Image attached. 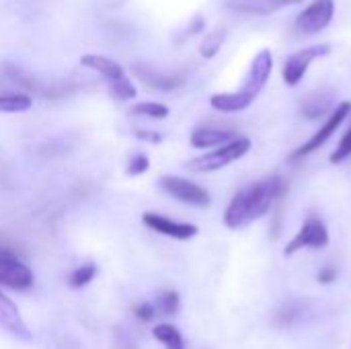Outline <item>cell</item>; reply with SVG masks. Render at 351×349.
Here are the masks:
<instances>
[{
  "mask_svg": "<svg viewBox=\"0 0 351 349\" xmlns=\"http://www.w3.org/2000/svg\"><path fill=\"white\" fill-rule=\"evenodd\" d=\"M288 195V183L274 175L265 177L257 183H253L249 189H241L228 204L224 212V224L232 230H239L247 226L249 222L265 216L276 202L286 200Z\"/></svg>",
  "mask_w": 351,
  "mask_h": 349,
  "instance_id": "cell-1",
  "label": "cell"
},
{
  "mask_svg": "<svg viewBox=\"0 0 351 349\" xmlns=\"http://www.w3.org/2000/svg\"><path fill=\"white\" fill-rule=\"evenodd\" d=\"M249 150H251L249 138H232L230 142L216 146V150L206 152V154L189 160L187 169L193 173H214V171H220V169L228 167L230 163L243 158Z\"/></svg>",
  "mask_w": 351,
  "mask_h": 349,
  "instance_id": "cell-2",
  "label": "cell"
},
{
  "mask_svg": "<svg viewBox=\"0 0 351 349\" xmlns=\"http://www.w3.org/2000/svg\"><path fill=\"white\" fill-rule=\"evenodd\" d=\"M350 111H351L350 101L339 103V105L329 113V117H327V121L323 123V128H319V130L313 134V138H311L308 142H304L302 146H298V148L290 154V160H300V158H304V156L313 154L315 150H319L321 146H325V144L329 142V138H331V136L339 130V125L346 121V117L350 115Z\"/></svg>",
  "mask_w": 351,
  "mask_h": 349,
  "instance_id": "cell-3",
  "label": "cell"
},
{
  "mask_svg": "<svg viewBox=\"0 0 351 349\" xmlns=\"http://www.w3.org/2000/svg\"><path fill=\"white\" fill-rule=\"evenodd\" d=\"M160 187H162L171 197H175V200H179V202H183V204H187V206L208 208V206L212 204L210 193H208L202 185H197V183H193V181H189V179L177 177V175H167V177H162V179H160Z\"/></svg>",
  "mask_w": 351,
  "mask_h": 349,
  "instance_id": "cell-4",
  "label": "cell"
},
{
  "mask_svg": "<svg viewBox=\"0 0 351 349\" xmlns=\"http://www.w3.org/2000/svg\"><path fill=\"white\" fill-rule=\"evenodd\" d=\"M35 284V276L29 265H25L16 255L0 249V286L10 290H29Z\"/></svg>",
  "mask_w": 351,
  "mask_h": 349,
  "instance_id": "cell-5",
  "label": "cell"
},
{
  "mask_svg": "<svg viewBox=\"0 0 351 349\" xmlns=\"http://www.w3.org/2000/svg\"><path fill=\"white\" fill-rule=\"evenodd\" d=\"M335 14L333 0H313L298 16H296V31L302 35H315L329 27Z\"/></svg>",
  "mask_w": 351,
  "mask_h": 349,
  "instance_id": "cell-6",
  "label": "cell"
},
{
  "mask_svg": "<svg viewBox=\"0 0 351 349\" xmlns=\"http://www.w3.org/2000/svg\"><path fill=\"white\" fill-rule=\"evenodd\" d=\"M331 51V45L327 43H319V45H311V47H304L296 53H292L286 62H284V68H282V76L286 80L288 86H296L300 84V80L304 78V74L308 72V66L317 60V58H323Z\"/></svg>",
  "mask_w": 351,
  "mask_h": 349,
  "instance_id": "cell-7",
  "label": "cell"
},
{
  "mask_svg": "<svg viewBox=\"0 0 351 349\" xmlns=\"http://www.w3.org/2000/svg\"><path fill=\"white\" fill-rule=\"evenodd\" d=\"M329 245V230L325 226V222L321 218H308L304 222V226L296 232V237L286 245L284 255L292 257L302 249H323Z\"/></svg>",
  "mask_w": 351,
  "mask_h": 349,
  "instance_id": "cell-8",
  "label": "cell"
},
{
  "mask_svg": "<svg viewBox=\"0 0 351 349\" xmlns=\"http://www.w3.org/2000/svg\"><path fill=\"white\" fill-rule=\"evenodd\" d=\"M142 222L150 230H154V232H158L162 237H171L175 241H189V239H193L199 232V228L195 224L177 222V220H171L169 216H162V214H156V212L142 214Z\"/></svg>",
  "mask_w": 351,
  "mask_h": 349,
  "instance_id": "cell-9",
  "label": "cell"
},
{
  "mask_svg": "<svg viewBox=\"0 0 351 349\" xmlns=\"http://www.w3.org/2000/svg\"><path fill=\"white\" fill-rule=\"evenodd\" d=\"M0 329L6 331L16 341H23V344L33 341V335H31L29 327L25 325L19 309L14 306V302L2 290H0Z\"/></svg>",
  "mask_w": 351,
  "mask_h": 349,
  "instance_id": "cell-10",
  "label": "cell"
},
{
  "mask_svg": "<svg viewBox=\"0 0 351 349\" xmlns=\"http://www.w3.org/2000/svg\"><path fill=\"white\" fill-rule=\"evenodd\" d=\"M271 70H274V56L269 49H261L249 68L243 91L251 93L253 97H259V93L263 91V86L267 84V80L271 76Z\"/></svg>",
  "mask_w": 351,
  "mask_h": 349,
  "instance_id": "cell-11",
  "label": "cell"
},
{
  "mask_svg": "<svg viewBox=\"0 0 351 349\" xmlns=\"http://www.w3.org/2000/svg\"><path fill=\"white\" fill-rule=\"evenodd\" d=\"M134 74L146 82L150 88H156V91H173V88H179L183 84V76L181 74H173V72H162L154 66H148V64H136L134 66Z\"/></svg>",
  "mask_w": 351,
  "mask_h": 349,
  "instance_id": "cell-12",
  "label": "cell"
},
{
  "mask_svg": "<svg viewBox=\"0 0 351 349\" xmlns=\"http://www.w3.org/2000/svg\"><path fill=\"white\" fill-rule=\"evenodd\" d=\"M302 0H228L226 6L239 14H257V16H265V14H274L286 6L292 4H300Z\"/></svg>",
  "mask_w": 351,
  "mask_h": 349,
  "instance_id": "cell-13",
  "label": "cell"
},
{
  "mask_svg": "<svg viewBox=\"0 0 351 349\" xmlns=\"http://www.w3.org/2000/svg\"><path fill=\"white\" fill-rule=\"evenodd\" d=\"M333 103H335L333 88H317V91L308 93L306 97H302L300 113L306 119H319V117L327 115L333 109Z\"/></svg>",
  "mask_w": 351,
  "mask_h": 349,
  "instance_id": "cell-14",
  "label": "cell"
},
{
  "mask_svg": "<svg viewBox=\"0 0 351 349\" xmlns=\"http://www.w3.org/2000/svg\"><path fill=\"white\" fill-rule=\"evenodd\" d=\"M255 99L257 97H253L251 93L241 88L237 93H216V95H212L210 105L220 113H239V111H245L247 107H251Z\"/></svg>",
  "mask_w": 351,
  "mask_h": 349,
  "instance_id": "cell-15",
  "label": "cell"
},
{
  "mask_svg": "<svg viewBox=\"0 0 351 349\" xmlns=\"http://www.w3.org/2000/svg\"><path fill=\"white\" fill-rule=\"evenodd\" d=\"M33 107V97L16 86L0 82V113H25Z\"/></svg>",
  "mask_w": 351,
  "mask_h": 349,
  "instance_id": "cell-16",
  "label": "cell"
},
{
  "mask_svg": "<svg viewBox=\"0 0 351 349\" xmlns=\"http://www.w3.org/2000/svg\"><path fill=\"white\" fill-rule=\"evenodd\" d=\"M80 64L93 72H99L107 82H113V80H119L125 76V70L121 68L119 62L107 58V56H99V53H86L80 58Z\"/></svg>",
  "mask_w": 351,
  "mask_h": 349,
  "instance_id": "cell-17",
  "label": "cell"
},
{
  "mask_svg": "<svg viewBox=\"0 0 351 349\" xmlns=\"http://www.w3.org/2000/svg\"><path fill=\"white\" fill-rule=\"evenodd\" d=\"M234 134L230 130H220V128H195L191 134V146L195 148H216L226 142H230Z\"/></svg>",
  "mask_w": 351,
  "mask_h": 349,
  "instance_id": "cell-18",
  "label": "cell"
},
{
  "mask_svg": "<svg viewBox=\"0 0 351 349\" xmlns=\"http://www.w3.org/2000/svg\"><path fill=\"white\" fill-rule=\"evenodd\" d=\"M152 335L154 339L165 346V349H185V341H183V335L179 333L177 327L169 325V323H160L152 329Z\"/></svg>",
  "mask_w": 351,
  "mask_h": 349,
  "instance_id": "cell-19",
  "label": "cell"
},
{
  "mask_svg": "<svg viewBox=\"0 0 351 349\" xmlns=\"http://www.w3.org/2000/svg\"><path fill=\"white\" fill-rule=\"evenodd\" d=\"M130 113L136 115V117L165 119V117H169V107L162 105V103H156V101H142V103H136V105L130 109Z\"/></svg>",
  "mask_w": 351,
  "mask_h": 349,
  "instance_id": "cell-20",
  "label": "cell"
},
{
  "mask_svg": "<svg viewBox=\"0 0 351 349\" xmlns=\"http://www.w3.org/2000/svg\"><path fill=\"white\" fill-rule=\"evenodd\" d=\"M156 313L165 315V317H175L181 309V298L175 290H165L158 298H156V304H154Z\"/></svg>",
  "mask_w": 351,
  "mask_h": 349,
  "instance_id": "cell-21",
  "label": "cell"
},
{
  "mask_svg": "<svg viewBox=\"0 0 351 349\" xmlns=\"http://www.w3.org/2000/svg\"><path fill=\"white\" fill-rule=\"evenodd\" d=\"M224 39H226V31H224V29H216L214 33H210V35L204 37V41H202V45H199V53H202L204 58H214V56L220 51Z\"/></svg>",
  "mask_w": 351,
  "mask_h": 349,
  "instance_id": "cell-22",
  "label": "cell"
},
{
  "mask_svg": "<svg viewBox=\"0 0 351 349\" xmlns=\"http://www.w3.org/2000/svg\"><path fill=\"white\" fill-rule=\"evenodd\" d=\"M95 276H97V265H93V263H86V265H82V267H78V269H74L72 274H70V278H68V284L72 286V288H84V286H88L93 280H95Z\"/></svg>",
  "mask_w": 351,
  "mask_h": 349,
  "instance_id": "cell-23",
  "label": "cell"
},
{
  "mask_svg": "<svg viewBox=\"0 0 351 349\" xmlns=\"http://www.w3.org/2000/svg\"><path fill=\"white\" fill-rule=\"evenodd\" d=\"M109 88H111V95L115 99H119V101H132V99H136V93H138L136 86L132 84V80L128 76L109 82Z\"/></svg>",
  "mask_w": 351,
  "mask_h": 349,
  "instance_id": "cell-24",
  "label": "cell"
},
{
  "mask_svg": "<svg viewBox=\"0 0 351 349\" xmlns=\"http://www.w3.org/2000/svg\"><path fill=\"white\" fill-rule=\"evenodd\" d=\"M351 156V128L343 134V138H341V142H339V146H337V150L329 156V160L333 163V165H339V163H343L346 158H350Z\"/></svg>",
  "mask_w": 351,
  "mask_h": 349,
  "instance_id": "cell-25",
  "label": "cell"
},
{
  "mask_svg": "<svg viewBox=\"0 0 351 349\" xmlns=\"http://www.w3.org/2000/svg\"><path fill=\"white\" fill-rule=\"evenodd\" d=\"M300 315H302V306H300V304H286V306L280 309L276 321H278V325H290V323H294Z\"/></svg>",
  "mask_w": 351,
  "mask_h": 349,
  "instance_id": "cell-26",
  "label": "cell"
},
{
  "mask_svg": "<svg viewBox=\"0 0 351 349\" xmlns=\"http://www.w3.org/2000/svg\"><path fill=\"white\" fill-rule=\"evenodd\" d=\"M148 167H150V158H148L146 154L138 152V154H134V156L130 158L125 171H128V175H142V173L148 171Z\"/></svg>",
  "mask_w": 351,
  "mask_h": 349,
  "instance_id": "cell-27",
  "label": "cell"
},
{
  "mask_svg": "<svg viewBox=\"0 0 351 349\" xmlns=\"http://www.w3.org/2000/svg\"><path fill=\"white\" fill-rule=\"evenodd\" d=\"M132 313H134L142 323H148V321L154 319L156 309H154L152 304H134V306H132Z\"/></svg>",
  "mask_w": 351,
  "mask_h": 349,
  "instance_id": "cell-28",
  "label": "cell"
},
{
  "mask_svg": "<svg viewBox=\"0 0 351 349\" xmlns=\"http://www.w3.org/2000/svg\"><path fill=\"white\" fill-rule=\"evenodd\" d=\"M136 138L144 140V142H152V144H158L162 140V134L158 132H146V130H138L136 132Z\"/></svg>",
  "mask_w": 351,
  "mask_h": 349,
  "instance_id": "cell-29",
  "label": "cell"
},
{
  "mask_svg": "<svg viewBox=\"0 0 351 349\" xmlns=\"http://www.w3.org/2000/svg\"><path fill=\"white\" fill-rule=\"evenodd\" d=\"M335 280H337V269H333V267L321 269V274H319V282H321V284H331V282H335Z\"/></svg>",
  "mask_w": 351,
  "mask_h": 349,
  "instance_id": "cell-30",
  "label": "cell"
}]
</instances>
